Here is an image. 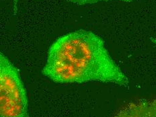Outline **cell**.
<instances>
[{"mask_svg":"<svg viewBox=\"0 0 156 117\" xmlns=\"http://www.w3.org/2000/svg\"><path fill=\"white\" fill-rule=\"evenodd\" d=\"M18 1H19V0H13V2H14L15 5H16V4H17V2H18Z\"/></svg>","mask_w":156,"mask_h":117,"instance_id":"5b68a950","label":"cell"},{"mask_svg":"<svg viewBox=\"0 0 156 117\" xmlns=\"http://www.w3.org/2000/svg\"><path fill=\"white\" fill-rule=\"evenodd\" d=\"M0 116L28 117V99L18 71L0 55Z\"/></svg>","mask_w":156,"mask_h":117,"instance_id":"7a4b0ae2","label":"cell"},{"mask_svg":"<svg viewBox=\"0 0 156 117\" xmlns=\"http://www.w3.org/2000/svg\"><path fill=\"white\" fill-rule=\"evenodd\" d=\"M102 1H109V0H70V2L73 4H77L78 5H86V4H96L99 2ZM120 1L125 2H131L135 1V0H120Z\"/></svg>","mask_w":156,"mask_h":117,"instance_id":"277c9868","label":"cell"},{"mask_svg":"<svg viewBox=\"0 0 156 117\" xmlns=\"http://www.w3.org/2000/svg\"><path fill=\"white\" fill-rule=\"evenodd\" d=\"M114 117H156V98L130 102Z\"/></svg>","mask_w":156,"mask_h":117,"instance_id":"3957f363","label":"cell"},{"mask_svg":"<svg viewBox=\"0 0 156 117\" xmlns=\"http://www.w3.org/2000/svg\"><path fill=\"white\" fill-rule=\"evenodd\" d=\"M42 73L59 83L98 81L127 86L129 81L105 47L91 31L76 30L57 39L48 49Z\"/></svg>","mask_w":156,"mask_h":117,"instance_id":"6da1fadb","label":"cell"}]
</instances>
